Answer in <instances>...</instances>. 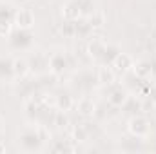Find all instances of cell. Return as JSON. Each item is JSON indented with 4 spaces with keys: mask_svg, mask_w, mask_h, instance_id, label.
Segmentation results:
<instances>
[{
    "mask_svg": "<svg viewBox=\"0 0 156 154\" xmlns=\"http://www.w3.org/2000/svg\"><path fill=\"white\" fill-rule=\"evenodd\" d=\"M96 78H98V83H102V85H111V83H115V80H116V71H115L111 65H100L98 71H96Z\"/></svg>",
    "mask_w": 156,
    "mask_h": 154,
    "instance_id": "9a60e30c",
    "label": "cell"
},
{
    "mask_svg": "<svg viewBox=\"0 0 156 154\" xmlns=\"http://www.w3.org/2000/svg\"><path fill=\"white\" fill-rule=\"evenodd\" d=\"M131 71L134 73V76L138 78V80H149V78H153V67H151L149 60H138V62H134Z\"/></svg>",
    "mask_w": 156,
    "mask_h": 154,
    "instance_id": "4fadbf2b",
    "label": "cell"
},
{
    "mask_svg": "<svg viewBox=\"0 0 156 154\" xmlns=\"http://www.w3.org/2000/svg\"><path fill=\"white\" fill-rule=\"evenodd\" d=\"M35 26V13L27 7H20L16 9L15 15V27H22V29H33Z\"/></svg>",
    "mask_w": 156,
    "mask_h": 154,
    "instance_id": "9c48e42d",
    "label": "cell"
},
{
    "mask_svg": "<svg viewBox=\"0 0 156 154\" xmlns=\"http://www.w3.org/2000/svg\"><path fill=\"white\" fill-rule=\"evenodd\" d=\"M16 9L11 2L0 0V38H7V35L15 27V15Z\"/></svg>",
    "mask_w": 156,
    "mask_h": 154,
    "instance_id": "277c9868",
    "label": "cell"
},
{
    "mask_svg": "<svg viewBox=\"0 0 156 154\" xmlns=\"http://www.w3.org/2000/svg\"><path fill=\"white\" fill-rule=\"evenodd\" d=\"M89 140V129L85 125H76L73 129V142L76 143H85Z\"/></svg>",
    "mask_w": 156,
    "mask_h": 154,
    "instance_id": "603a6c76",
    "label": "cell"
},
{
    "mask_svg": "<svg viewBox=\"0 0 156 154\" xmlns=\"http://www.w3.org/2000/svg\"><path fill=\"white\" fill-rule=\"evenodd\" d=\"M49 140H51V132L44 123L26 125L18 132V147L26 152H40Z\"/></svg>",
    "mask_w": 156,
    "mask_h": 154,
    "instance_id": "6da1fadb",
    "label": "cell"
},
{
    "mask_svg": "<svg viewBox=\"0 0 156 154\" xmlns=\"http://www.w3.org/2000/svg\"><path fill=\"white\" fill-rule=\"evenodd\" d=\"M62 18L64 20H78V18H82L80 16V9H78L75 0H67L62 5Z\"/></svg>",
    "mask_w": 156,
    "mask_h": 154,
    "instance_id": "ffe728a7",
    "label": "cell"
},
{
    "mask_svg": "<svg viewBox=\"0 0 156 154\" xmlns=\"http://www.w3.org/2000/svg\"><path fill=\"white\" fill-rule=\"evenodd\" d=\"M0 131H2V120H0Z\"/></svg>",
    "mask_w": 156,
    "mask_h": 154,
    "instance_id": "f546056e",
    "label": "cell"
},
{
    "mask_svg": "<svg viewBox=\"0 0 156 154\" xmlns=\"http://www.w3.org/2000/svg\"><path fill=\"white\" fill-rule=\"evenodd\" d=\"M122 49L118 47L116 44H107V47H105V51H104V54L100 56V60H98V65H111L113 64V60L118 56V53H120Z\"/></svg>",
    "mask_w": 156,
    "mask_h": 154,
    "instance_id": "d6986e66",
    "label": "cell"
},
{
    "mask_svg": "<svg viewBox=\"0 0 156 154\" xmlns=\"http://www.w3.org/2000/svg\"><path fill=\"white\" fill-rule=\"evenodd\" d=\"M60 33L64 37H75V20H64V24L60 27Z\"/></svg>",
    "mask_w": 156,
    "mask_h": 154,
    "instance_id": "4316f807",
    "label": "cell"
},
{
    "mask_svg": "<svg viewBox=\"0 0 156 154\" xmlns=\"http://www.w3.org/2000/svg\"><path fill=\"white\" fill-rule=\"evenodd\" d=\"M153 127H151V121L142 114H136L133 116L129 121H127V132L134 138H140V140H145L149 138Z\"/></svg>",
    "mask_w": 156,
    "mask_h": 154,
    "instance_id": "5b68a950",
    "label": "cell"
},
{
    "mask_svg": "<svg viewBox=\"0 0 156 154\" xmlns=\"http://www.w3.org/2000/svg\"><path fill=\"white\" fill-rule=\"evenodd\" d=\"M49 151H53V152H75L76 145L73 140H56L55 143L49 145Z\"/></svg>",
    "mask_w": 156,
    "mask_h": 154,
    "instance_id": "44dd1931",
    "label": "cell"
},
{
    "mask_svg": "<svg viewBox=\"0 0 156 154\" xmlns=\"http://www.w3.org/2000/svg\"><path fill=\"white\" fill-rule=\"evenodd\" d=\"M105 47H107V42H105V40L100 38V37H93V38L89 40V44H87V54L98 64V60H100V56L104 54Z\"/></svg>",
    "mask_w": 156,
    "mask_h": 154,
    "instance_id": "30bf717a",
    "label": "cell"
},
{
    "mask_svg": "<svg viewBox=\"0 0 156 154\" xmlns=\"http://www.w3.org/2000/svg\"><path fill=\"white\" fill-rule=\"evenodd\" d=\"M71 67H75V60L66 51H55L49 54V73L55 76L66 75Z\"/></svg>",
    "mask_w": 156,
    "mask_h": 154,
    "instance_id": "3957f363",
    "label": "cell"
},
{
    "mask_svg": "<svg viewBox=\"0 0 156 154\" xmlns=\"http://www.w3.org/2000/svg\"><path fill=\"white\" fill-rule=\"evenodd\" d=\"M7 45L11 51H16V53L31 51L35 47V35L31 29L13 27V31L7 35Z\"/></svg>",
    "mask_w": 156,
    "mask_h": 154,
    "instance_id": "7a4b0ae2",
    "label": "cell"
},
{
    "mask_svg": "<svg viewBox=\"0 0 156 154\" xmlns=\"http://www.w3.org/2000/svg\"><path fill=\"white\" fill-rule=\"evenodd\" d=\"M55 107H56L58 111L67 113V111H71V109L75 107V100H73V96H71L69 93H60V94L55 98Z\"/></svg>",
    "mask_w": 156,
    "mask_h": 154,
    "instance_id": "ac0fdd59",
    "label": "cell"
},
{
    "mask_svg": "<svg viewBox=\"0 0 156 154\" xmlns=\"http://www.w3.org/2000/svg\"><path fill=\"white\" fill-rule=\"evenodd\" d=\"M13 71H15V78H16V80H22V78L29 76L31 69H29L27 58H22V56L13 58Z\"/></svg>",
    "mask_w": 156,
    "mask_h": 154,
    "instance_id": "5bb4252c",
    "label": "cell"
},
{
    "mask_svg": "<svg viewBox=\"0 0 156 154\" xmlns=\"http://www.w3.org/2000/svg\"><path fill=\"white\" fill-rule=\"evenodd\" d=\"M142 142L144 140H140V138H131V140H123V145H122V149L123 151H127V152H136V151H142Z\"/></svg>",
    "mask_w": 156,
    "mask_h": 154,
    "instance_id": "cb8c5ba5",
    "label": "cell"
},
{
    "mask_svg": "<svg viewBox=\"0 0 156 154\" xmlns=\"http://www.w3.org/2000/svg\"><path fill=\"white\" fill-rule=\"evenodd\" d=\"M105 98H107V103H109L111 107L120 109V107H123V105L127 103V100H129L131 96H129V93H127V89H125L123 85L111 83V85H107Z\"/></svg>",
    "mask_w": 156,
    "mask_h": 154,
    "instance_id": "8992f818",
    "label": "cell"
},
{
    "mask_svg": "<svg viewBox=\"0 0 156 154\" xmlns=\"http://www.w3.org/2000/svg\"><path fill=\"white\" fill-rule=\"evenodd\" d=\"M53 125H56L58 129H66L67 125H69V118H67V114L64 113V111H55V114H53V121H51Z\"/></svg>",
    "mask_w": 156,
    "mask_h": 154,
    "instance_id": "d4e9b609",
    "label": "cell"
},
{
    "mask_svg": "<svg viewBox=\"0 0 156 154\" xmlns=\"http://www.w3.org/2000/svg\"><path fill=\"white\" fill-rule=\"evenodd\" d=\"M91 35H93V26L89 24L87 18L75 20V37L76 38H89Z\"/></svg>",
    "mask_w": 156,
    "mask_h": 154,
    "instance_id": "2e32d148",
    "label": "cell"
},
{
    "mask_svg": "<svg viewBox=\"0 0 156 154\" xmlns=\"http://www.w3.org/2000/svg\"><path fill=\"white\" fill-rule=\"evenodd\" d=\"M0 82H16L13 71V58L7 54L0 56Z\"/></svg>",
    "mask_w": 156,
    "mask_h": 154,
    "instance_id": "8fae6325",
    "label": "cell"
},
{
    "mask_svg": "<svg viewBox=\"0 0 156 154\" xmlns=\"http://www.w3.org/2000/svg\"><path fill=\"white\" fill-rule=\"evenodd\" d=\"M75 107H76V111L80 113L82 116H93L96 113V105H94V102L91 100V98H87V96H83V98H80L76 103H75Z\"/></svg>",
    "mask_w": 156,
    "mask_h": 154,
    "instance_id": "e0dca14e",
    "label": "cell"
},
{
    "mask_svg": "<svg viewBox=\"0 0 156 154\" xmlns=\"http://www.w3.org/2000/svg\"><path fill=\"white\" fill-rule=\"evenodd\" d=\"M87 20H89V24L93 26V29H96V27H104V24H105V15H104V11L96 9Z\"/></svg>",
    "mask_w": 156,
    "mask_h": 154,
    "instance_id": "484cf974",
    "label": "cell"
},
{
    "mask_svg": "<svg viewBox=\"0 0 156 154\" xmlns=\"http://www.w3.org/2000/svg\"><path fill=\"white\" fill-rule=\"evenodd\" d=\"M133 64H134V60H133V56H129L127 53H118V56L113 60V64H111V67L116 71V73H122V75H125V73H129L131 69H133Z\"/></svg>",
    "mask_w": 156,
    "mask_h": 154,
    "instance_id": "7c38bea8",
    "label": "cell"
},
{
    "mask_svg": "<svg viewBox=\"0 0 156 154\" xmlns=\"http://www.w3.org/2000/svg\"><path fill=\"white\" fill-rule=\"evenodd\" d=\"M27 62H29V69L35 75H42V73L49 71V54H45V53H40V51L33 53L27 58Z\"/></svg>",
    "mask_w": 156,
    "mask_h": 154,
    "instance_id": "ba28073f",
    "label": "cell"
},
{
    "mask_svg": "<svg viewBox=\"0 0 156 154\" xmlns=\"http://www.w3.org/2000/svg\"><path fill=\"white\" fill-rule=\"evenodd\" d=\"M78 5V9H80V16L82 18H89L94 11H96V4H94V0H75Z\"/></svg>",
    "mask_w": 156,
    "mask_h": 154,
    "instance_id": "7402d4cb",
    "label": "cell"
},
{
    "mask_svg": "<svg viewBox=\"0 0 156 154\" xmlns=\"http://www.w3.org/2000/svg\"><path fill=\"white\" fill-rule=\"evenodd\" d=\"M98 82V78L96 75L93 73V71H78L76 78H75V87H76L78 91H82V93H89L93 87H94V83Z\"/></svg>",
    "mask_w": 156,
    "mask_h": 154,
    "instance_id": "52a82bcc",
    "label": "cell"
},
{
    "mask_svg": "<svg viewBox=\"0 0 156 154\" xmlns=\"http://www.w3.org/2000/svg\"><path fill=\"white\" fill-rule=\"evenodd\" d=\"M2 152H5V143L0 140V154H2Z\"/></svg>",
    "mask_w": 156,
    "mask_h": 154,
    "instance_id": "f1b7e54d",
    "label": "cell"
},
{
    "mask_svg": "<svg viewBox=\"0 0 156 154\" xmlns=\"http://www.w3.org/2000/svg\"><path fill=\"white\" fill-rule=\"evenodd\" d=\"M149 62H151V67H153V76H156V53L151 56V60H149Z\"/></svg>",
    "mask_w": 156,
    "mask_h": 154,
    "instance_id": "83f0119b",
    "label": "cell"
}]
</instances>
